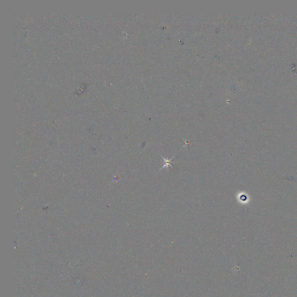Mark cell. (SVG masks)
<instances>
[{"instance_id": "cell-1", "label": "cell", "mask_w": 297, "mask_h": 297, "mask_svg": "<svg viewBox=\"0 0 297 297\" xmlns=\"http://www.w3.org/2000/svg\"><path fill=\"white\" fill-rule=\"evenodd\" d=\"M160 156L163 158V160H164V166L161 168L160 170L159 171H160L163 168H164V167H169L170 166L172 167V165H171V164H175V163H176L175 162H172V161H171V160H172V158L171 160H169V159H165L164 157H163L161 155H160Z\"/></svg>"}]
</instances>
